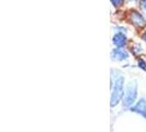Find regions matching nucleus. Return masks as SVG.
<instances>
[{
  "mask_svg": "<svg viewBox=\"0 0 146 132\" xmlns=\"http://www.w3.org/2000/svg\"><path fill=\"white\" fill-rule=\"evenodd\" d=\"M123 83H124V78L122 76H117L114 79L113 86H112V94H111V107H114L120 103L123 96Z\"/></svg>",
  "mask_w": 146,
  "mask_h": 132,
  "instance_id": "1",
  "label": "nucleus"
},
{
  "mask_svg": "<svg viewBox=\"0 0 146 132\" xmlns=\"http://www.w3.org/2000/svg\"><path fill=\"white\" fill-rule=\"evenodd\" d=\"M137 96V86L135 81H131L127 87H126V91L124 94V99H123V105L124 107H130L132 106Z\"/></svg>",
  "mask_w": 146,
  "mask_h": 132,
  "instance_id": "2",
  "label": "nucleus"
},
{
  "mask_svg": "<svg viewBox=\"0 0 146 132\" xmlns=\"http://www.w3.org/2000/svg\"><path fill=\"white\" fill-rule=\"evenodd\" d=\"M130 21L137 28H143L144 25H146V20L144 19V17L136 11L130 12Z\"/></svg>",
  "mask_w": 146,
  "mask_h": 132,
  "instance_id": "3",
  "label": "nucleus"
},
{
  "mask_svg": "<svg viewBox=\"0 0 146 132\" xmlns=\"http://www.w3.org/2000/svg\"><path fill=\"white\" fill-rule=\"evenodd\" d=\"M111 57L113 61H123L129 59V54L123 49H114L111 52Z\"/></svg>",
  "mask_w": 146,
  "mask_h": 132,
  "instance_id": "4",
  "label": "nucleus"
},
{
  "mask_svg": "<svg viewBox=\"0 0 146 132\" xmlns=\"http://www.w3.org/2000/svg\"><path fill=\"white\" fill-rule=\"evenodd\" d=\"M132 111H134V112H137L139 115H142V116H144L146 117V101L145 99H141L139 103H136L133 108H131Z\"/></svg>",
  "mask_w": 146,
  "mask_h": 132,
  "instance_id": "5",
  "label": "nucleus"
},
{
  "mask_svg": "<svg viewBox=\"0 0 146 132\" xmlns=\"http://www.w3.org/2000/svg\"><path fill=\"white\" fill-rule=\"evenodd\" d=\"M113 44L117 45L119 47H123L125 44H126V37L125 35H123L122 33H117L113 37Z\"/></svg>",
  "mask_w": 146,
  "mask_h": 132,
  "instance_id": "6",
  "label": "nucleus"
},
{
  "mask_svg": "<svg viewBox=\"0 0 146 132\" xmlns=\"http://www.w3.org/2000/svg\"><path fill=\"white\" fill-rule=\"evenodd\" d=\"M123 2H124V0H111V3L115 8L121 7V6L123 5Z\"/></svg>",
  "mask_w": 146,
  "mask_h": 132,
  "instance_id": "7",
  "label": "nucleus"
},
{
  "mask_svg": "<svg viewBox=\"0 0 146 132\" xmlns=\"http://www.w3.org/2000/svg\"><path fill=\"white\" fill-rule=\"evenodd\" d=\"M132 50H133V52L136 54V53H139V52H142V46H141L139 44H135V45L132 47Z\"/></svg>",
  "mask_w": 146,
  "mask_h": 132,
  "instance_id": "8",
  "label": "nucleus"
},
{
  "mask_svg": "<svg viewBox=\"0 0 146 132\" xmlns=\"http://www.w3.org/2000/svg\"><path fill=\"white\" fill-rule=\"evenodd\" d=\"M139 67H142L143 69H146V64L143 59H139Z\"/></svg>",
  "mask_w": 146,
  "mask_h": 132,
  "instance_id": "9",
  "label": "nucleus"
},
{
  "mask_svg": "<svg viewBox=\"0 0 146 132\" xmlns=\"http://www.w3.org/2000/svg\"><path fill=\"white\" fill-rule=\"evenodd\" d=\"M141 5H142V8L146 10V0H142V3Z\"/></svg>",
  "mask_w": 146,
  "mask_h": 132,
  "instance_id": "10",
  "label": "nucleus"
},
{
  "mask_svg": "<svg viewBox=\"0 0 146 132\" xmlns=\"http://www.w3.org/2000/svg\"><path fill=\"white\" fill-rule=\"evenodd\" d=\"M142 39H143V40H144V41L146 42V32L144 33V34H143V35H142Z\"/></svg>",
  "mask_w": 146,
  "mask_h": 132,
  "instance_id": "11",
  "label": "nucleus"
}]
</instances>
